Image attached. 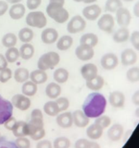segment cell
Wrapping results in <instances>:
<instances>
[{
	"label": "cell",
	"instance_id": "obj_35",
	"mask_svg": "<svg viewBox=\"0 0 139 148\" xmlns=\"http://www.w3.org/2000/svg\"><path fill=\"white\" fill-rule=\"evenodd\" d=\"M18 42V37L13 33H7L2 39V43L5 47H14Z\"/></svg>",
	"mask_w": 139,
	"mask_h": 148
},
{
	"label": "cell",
	"instance_id": "obj_6",
	"mask_svg": "<svg viewBox=\"0 0 139 148\" xmlns=\"http://www.w3.org/2000/svg\"><path fill=\"white\" fill-rule=\"evenodd\" d=\"M86 27V22L80 15H76L70 19L67 25V30L69 34H75L83 31Z\"/></svg>",
	"mask_w": 139,
	"mask_h": 148
},
{
	"label": "cell",
	"instance_id": "obj_37",
	"mask_svg": "<svg viewBox=\"0 0 139 148\" xmlns=\"http://www.w3.org/2000/svg\"><path fill=\"white\" fill-rule=\"evenodd\" d=\"M75 148H101L99 143L87 139H79L75 143Z\"/></svg>",
	"mask_w": 139,
	"mask_h": 148
},
{
	"label": "cell",
	"instance_id": "obj_57",
	"mask_svg": "<svg viewBox=\"0 0 139 148\" xmlns=\"http://www.w3.org/2000/svg\"><path fill=\"white\" fill-rule=\"evenodd\" d=\"M7 2V3H10V4H18L19 3V2H20L21 1H22V0H6Z\"/></svg>",
	"mask_w": 139,
	"mask_h": 148
},
{
	"label": "cell",
	"instance_id": "obj_60",
	"mask_svg": "<svg viewBox=\"0 0 139 148\" xmlns=\"http://www.w3.org/2000/svg\"><path fill=\"white\" fill-rule=\"evenodd\" d=\"M123 1H124V2H132V1H133V0H123Z\"/></svg>",
	"mask_w": 139,
	"mask_h": 148
},
{
	"label": "cell",
	"instance_id": "obj_11",
	"mask_svg": "<svg viewBox=\"0 0 139 148\" xmlns=\"http://www.w3.org/2000/svg\"><path fill=\"white\" fill-rule=\"evenodd\" d=\"M76 55L78 59L81 61H88L94 56L93 48L86 45H80L76 49Z\"/></svg>",
	"mask_w": 139,
	"mask_h": 148
},
{
	"label": "cell",
	"instance_id": "obj_2",
	"mask_svg": "<svg viewBox=\"0 0 139 148\" xmlns=\"http://www.w3.org/2000/svg\"><path fill=\"white\" fill-rule=\"evenodd\" d=\"M46 11L49 18L59 24L65 23L69 19V12L62 5L49 3Z\"/></svg>",
	"mask_w": 139,
	"mask_h": 148
},
{
	"label": "cell",
	"instance_id": "obj_20",
	"mask_svg": "<svg viewBox=\"0 0 139 148\" xmlns=\"http://www.w3.org/2000/svg\"><path fill=\"white\" fill-rule=\"evenodd\" d=\"M73 123L78 128H85L89 125V118L86 116L82 110H76L73 113Z\"/></svg>",
	"mask_w": 139,
	"mask_h": 148
},
{
	"label": "cell",
	"instance_id": "obj_22",
	"mask_svg": "<svg viewBox=\"0 0 139 148\" xmlns=\"http://www.w3.org/2000/svg\"><path fill=\"white\" fill-rule=\"evenodd\" d=\"M62 92V89L59 84L56 82H51L45 89V93L49 98L52 99H57L59 97Z\"/></svg>",
	"mask_w": 139,
	"mask_h": 148
},
{
	"label": "cell",
	"instance_id": "obj_45",
	"mask_svg": "<svg viewBox=\"0 0 139 148\" xmlns=\"http://www.w3.org/2000/svg\"><path fill=\"white\" fill-rule=\"evenodd\" d=\"M15 145L18 148H31V142L25 136L17 138L15 141Z\"/></svg>",
	"mask_w": 139,
	"mask_h": 148
},
{
	"label": "cell",
	"instance_id": "obj_33",
	"mask_svg": "<svg viewBox=\"0 0 139 148\" xmlns=\"http://www.w3.org/2000/svg\"><path fill=\"white\" fill-rule=\"evenodd\" d=\"M44 111L46 115L51 117H55L59 114V107L55 101H49L46 102L44 105Z\"/></svg>",
	"mask_w": 139,
	"mask_h": 148
},
{
	"label": "cell",
	"instance_id": "obj_52",
	"mask_svg": "<svg viewBox=\"0 0 139 148\" xmlns=\"http://www.w3.org/2000/svg\"><path fill=\"white\" fill-rule=\"evenodd\" d=\"M8 62L7 61L5 55L0 53V71L7 68Z\"/></svg>",
	"mask_w": 139,
	"mask_h": 148
},
{
	"label": "cell",
	"instance_id": "obj_46",
	"mask_svg": "<svg viewBox=\"0 0 139 148\" xmlns=\"http://www.w3.org/2000/svg\"><path fill=\"white\" fill-rule=\"evenodd\" d=\"M130 42H131L132 45L134 47L135 49L136 50H138L139 47V32L138 31H135L132 33L131 36H130Z\"/></svg>",
	"mask_w": 139,
	"mask_h": 148
},
{
	"label": "cell",
	"instance_id": "obj_53",
	"mask_svg": "<svg viewBox=\"0 0 139 148\" xmlns=\"http://www.w3.org/2000/svg\"><path fill=\"white\" fill-rule=\"evenodd\" d=\"M132 102L134 105H138L139 103V93L138 91H136L134 94L133 95V97H132Z\"/></svg>",
	"mask_w": 139,
	"mask_h": 148
},
{
	"label": "cell",
	"instance_id": "obj_44",
	"mask_svg": "<svg viewBox=\"0 0 139 148\" xmlns=\"http://www.w3.org/2000/svg\"><path fill=\"white\" fill-rule=\"evenodd\" d=\"M12 77V71L10 68H5L0 71V82L1 83H7L10 80Z\"/></svg>",
	"mask_w": 139,
	"mask_h": 148
},
{
	"label": "cell",
	"instance_id": "obj_42",
	"mask_svg": "<svg viewBox=\"0 0 139 148\" xmlns=\"http://www.w3.org/2000/svg\"><path fill=\"white\" fill-rule=\"evenodd\" d=\"M95 123L99 125L103 129H107L109 126L111 125L112 119L109 117L108 116H105V115H102L99 117L96 118L95 120Z\"/></svg>",
	"mask_w": 139,
	"mask_h": 148
},
{
	"label": "cell",
	"instance_id": "obj_26",
	"mask_svg": "<svg viewBox=\"0 0 139 148\" xmlns=\"http://www.w3.org/2000/svg\"><path fill=\"white\" fill-rule=\"evenodd\" d=\"M86 85L88 89L93 92H97L102 89L104 85V79L102 76H97L89 81H86Z\"/></svg>",
	"mask_w": 139,
	"mask_h": 148
},
{
	"label": "cell",
	"instance_id": "obj_36",
	"mask_svg": "<svg viewBox=\"0 0 139 148\" xmlns=\"http://www.w3.org/2000/svg\"><path fill=\"white\" fill-rule=\"evenodd\" d=\"M33 31L30 28H23L19 31L18 38L20 41L25 43H30L33 39Z\"/></svg>",
	"mask_w": 139,
	"mask_h": 148
},
{
	"label": "cell",
	"instance_id": "obj_3",
	"mask_svg": "<svg viewBox=\"0 0 139 148\" xmlns=\"http://www.w3.org/2000/svg\"><path fill=\"white\" fill-rule=\"evenodd\" d=\"M28 123V136H32L35 133L44 129V116L40 109L33 110L31 113V120Z\"/></svg>",
	"mask_w": 139,
	"mask_h": 148
},
{
	"label": "cell",
	"instance_id": "obj_30",
	"mask_svg": "<svg viewBox=\"0 0 139 148\" xmlns=\"http://www.w3.org/2000/svg\"><path fill=\"white\" fill-rule=\"evenodd\" d=\"M73 44V39L70 36L65 35L57 39V48L60 51H66L71 47Z\"/></svg>",
	"mask_w": 139,
	"mask_h": 148
},
{
	"label": "cell",
	"instance_id": "obj_5",
	"mask_svg": "<svg viewBox=\"0 0 139 148\" xmlns=\"http://www.w3.org/2000/svg\"><path fill=\"white\" fill-rule=\"evenodd\" d=\"M25 22L30 27L43 28L47 24V19L44 12L41 11H33L27 15Z\"/></svg>",
	"mask_w": 139,
	"mask_h": 148
},
{
	"label": "cell",
	"instance_id": "obj_15",
	"mask_svg": "<svg viewBox=\"0 0 139 148\" xmlns=\"http://www.w3.org/2000/svg\"><path fill=\"white\" fill-rule=\"evenodd\" d=\"M120 59H121V62L123 65L129 66V65H134L136 63L138 59V56L134 49L128 48L122 52Z\"/></svg>",
	"mask_w": 139,
	"mask_h": 148
},
{
	"label": "cell",
	"instance_id": "obj_50",
	"mask_svg": "<svg viewBox=\"0 0 139 148\" xmlns=\"http://www.w3.org/2000/svg\"><path fill=\"white\" fill-rule=\"evenodd\" d=\"M52 143L48 139L39 141L36 145V148H52Z\"/></svg>",
	"mask_w": 139,
	"mask_h": 148
},
{
	"label": "cell",
	"instance_id": "obj_24",
	"mask_svg": "<svg viewBox=\"0 0 139 148\" xmlns=\"http://www.w3.org/2000/svg\"><path fill=\"white\" fill-rule=\"evenodd\" d=\"M30 79H31V82L36 84V85L42 84L47 81L48 76L46 71L37 69L33 71L30 73Z\"/></svg>",
	"mask_w": 139,
	"mask_h": 148
},
{
	"label": "cell",
	"instance_id": "obj_40",
	"mask_svg": "<svg viewBox=\"0 0 139 148\" xmlns=\"http://www.w3.org/2000/svg\"><path fill=\"white\" fill-rule=\"evenodd\" d=\"M70 140L65 136H59L56 138L53 142L54 148H70Z\"/></svg>",
	"mask_w": 139,
	"mask_h": 148
},
{
	"label": "cell",
	"instance_id": "obj_29",
	"mask_svg": "<svg viewBox=\"0 0 139 148\" xmlns=\"http://www.w3.org/2000/svg\"><path fill=\"white\" fill-rule=\"evenodd\" d=\"M99 43V38L93 33L85 34L80 37V45H86L91 47H95Z\"/></svg>",
	"mask_w": 139,
	"mask_h": 148
},
{
	"label": "cell",
	"instance_id": "obj_12",
	"mask_svg": "<svg viewBox=\"0 0 139 148\" xmlns=\"http://www.w3.org/2000/svg\"><path fill=\"white\" fill-rule=\"evenodd\" d=\"M131 18V14L127 8L122 7L116 12L117 23L121 28H127L130 25Z\"/></svg>",
	"mask_w": 139,
	"mask_h": 148
},
{
	"label": "cell",
	"instance_id": "obj_31",
	"mask_svg": "<svg viewBox=\"0 0 139 148\" xmlns=\"http://www.w3.org/2000/svg\"><path fill=\"white\" fill-rule=\"evenodd\" d=\"M54 80L57 84H64L67 82L69 79V72L64 68H57L53 74Z\"/></svg>",
	"mask_w": 139,
	"mask_h": 148
},
{
	"label": "cell",
	"instance_id": "obj_28",
	"mask_svg": "<svg viewBox=\"0 0 139 148\" xmlns=\"http://www.w3.org/2000/svg\"><path fill=\"white\" fill-rule=\"evenodd\" d=\"M20 57L25 60L31 59L35 53V48L31 44L25 43L20 47L19 49Z\"/></svg>",
	"mask_w": 139,
	"mask_h": 148
},
{
	"label": "cell",
	"instance_id": "obj_61",
	"mask_svg": "<svg viewBox=\"0 0 139 148\" xmlns=\"http://www.w3.org/2000/svg\"><path fill=\"white\" fill-rule=\"evenodd\" d=\"M1 137H2V136H1V133H0V139H1Z\"/></svg>",
	"mask_w": 139,
	"mask_h": 148
},
{
	"label": "cell",
	"instance_id": "obj_9",
	"mask_svg": "<svg viewBox=\"0 0 139 148\" xmlns=\"http://www.w3.org/2000/svg\"><path fill=\"white\" fill-rule=\"evenodd\" d=\"M12 106L21 111H25L30 108L31 101L28 97L25 96L22 94H17L12 97L11 100Z\"/></svg>",
	"mask_w": 139,
	"mask_h": 148
},
{
	"label": "cell",
	"instance_id": "obj_19",
	"mask_svg": "<svg viewBox=\"0 0 139 148\" xmlns=\"http://www.w3.org/2000/svg\"><path fill=\"white\" fill-rule=\"evenodd\" d=\"M124 134V127L120 123H114L107 131V136L110 140L117 142Z\"/></svg>",
	"mask_w": 139,
	"mask_h": 148
},
{
	"label": "cell",
	"instance_id": "obj_32",
	"mask_svg": "<svg viewBox=\"0 0 139 148\" xmlns=\"http://www.w3.org/2000/svg\"><path fill=\"white\" fill-rule=\"evenodd\" d=\"M30 78V72L27 68H17L14 72V79L18 83H25Z\"/></svg>",
	"mask_w": 139,
	"mask_h": 148
},
{
	"label": "cell",
	"instance_id": "obj_8",
	"mask_svg": "<svg viewBox=\"0 0 139 148\" xmlns=\"http://www.w3.org/2000/svg\"><path fill=\"white\" fill-rule=\"evenodd\" d=\"M98 28L104 32L111 34L114 27V19L110 14H104L97 22Z\"/></svg>",
	"mask_w": 139,
	"mask_h": 148
},
{
	"label": "cell",
	"instance_id": "obj_55",
	"mask_svg": "<svg viewBox=\"0 0 139 148\" xmlns=\"http://www.w3.org/2000/svg\"><path fill=\"white\" fill-rule=\"evenodd\" d=\"M65 2V0H49V3L57 4V5H62V6H64Z\"/></svg>",
	"mask_w": 139,
	"mask_h": 148
},
{
	"label": "cell",
	"instance_id": "obj_41",
	"mask_svg": "<svg viewBox=\"0 0 139 148\" xmlns=\"http://www.w3.org/2000/svg\"><path fill=\"white\" fill-rule=\"evenodd\" d=\"M126 78L127 81L132 83L138 82L139 79V70L138 67H133L130 68L126 73Z\"/></svg>",
	"mask_w": 139,
	"mask_h": 148
},
{
	"label": "cell",
	"instance_id": "obj_48",
	"mask_svg": "<svg viewBox=\"0 0 139 148\" xmlns=\"http://www.w3.org/2000/svg\"><path fill=\"white\" fill-rule=\"evenodd\" d=\"M17 122H18V121L15 119V118H14L13 116H11L10 119H8L4 123L3 125L6 129H7V130L9 131H12L13 130L14 127L15 126V125H16Z\"/></svg>",
	"mask_w": 139,
	"mask_h": 148
},
{
	"label": "cell",
	"instance_id": "obj_16",
	"mask_svg": "<svg viewBox=\"0 0 139 148\" xmlns=\"http://www.w3.org/2000/svg\"><path fill=\"white\" fill-rule=\"evenodd\" d=\"M59 34L57 31L53 28H45L42 33L41 38L43 43L46 45H52L57 41Z\"/></svg>",
	"mask_w": 139,
	"mask_h": 148
},
{
	"label": "cell",
	"instance_id": "obj_13",
	"mask_svg": "<svg viewBox=\"0 0 139 148\" xmlns=\"http://www.w3.org/2000/svg\"><path fill=\"white\" fill-rule=\"evenodd\" d=\"M83 17L90 21H96L102 14V9L97 5H91L83 8L82 11Z\"/></svg>",
	"mask_w": 139,
	"mask_h": 148
},
{
	"label": "cell",
	"instance_id": "obj_56",
	"mask_svg": "<svg viewBox=\"0 0 139 148\" xmlns=\"http://www.w3.org/2000/svg\"><path fill=\"white\" fill-rule=\"evenodd\" d=\"M132 133H133V131L132 130H128L125 132V136H124V142H125L126 141H127V139L130 138V136H131Z\"/></svg>",
	"mask_w": 139,
	"mask_h": 148
},
{
	"label": "cell",
	"instance_id": "obj_54",
	"mask_svg": "<svg viewBox=\"0 0 139 148\" xmlns=\"http://www.w3.org/2000/svg\"><path fill=\"white\" fill-rule=\"evenodd\" d=\"M133 13H134L135 16L138 17L139 15V6H138V2H137L136 3V5L133 7Z\"/></svg>",
	"mask_w": 139,
	"mask_h": 148
},
{
	"label": "cell",
	"instance_id": "obj_4",
	"mask_svg": "<svg viewBox=\"0 0 139 148\" xmlns=\"http://www.w3.org/2000/svg\"><path fill=\"white\" fill-rule=\"evenodd\" d=\"M60 56L55 52H48L44 53L39 58L37 66L39 70L46 71L49 69H53L59 64Z\"/></svg>",
	"mask_w": 139,
	"mask_h": 148
},
{
	"label": "cell",
	"instance_id": "obj_51",
	"mask_svg": "<svg viewBox=\"0 0 139 148\" xmlns=\"http://www.w3.org/2000/svg\"><path fill=\"white\" fill-rule=\"evenodd\" d=\"M8 4L5 1H0V17L5 15L8 10Z\"/></svg>",
	"mask_w": 139,
	"mask_h": 148
},
{
	"label": "cell",
	"instance_id": "obj_38",
	"mask_svg": "<svg viewBox=\"0 0 139 148\" xmlns=\"http://www.w3.org/2000/svg\"><path fill=\"white\" fill-rule=\"evenodd\" d=\"M5 58L7 61L10 63H13L15 62L20 58V52L18 49L16 47H10L8 48L7 50L6 51L5 55Z\"/></svg>",
	"mask_w": 139,
	"mask_h": 148
},
{
	"label": "cell",
	"instance_id": "obj_10",
	"mask_svg": "<svg viewBox=\"0 0 139 148\" xmlns=\"http://www.w3.org/2000/svg\"><path fill=\"white\" fill-rule=\"evenodd\" d=\"M119 60L117 55L112 52L106 53L101 58V65L104 70L112 71L118 65Z\"/></svg>",
	"mask_w": 139,
	"mask_h": 148
},
{
	"label": "cell",
	"instance_id": "obj_18",
	"mask_svg": "<svg viewBox=\"0 0 139 148\" xmlns=\"http://www.w3.org/2000/svg\"><path fill=\"white\" fill-rule=\"evenodd\" d=\"M57 124L62 129L70 128L73 124V114L70 112H64L58 114L56 118Z\"/></svg>",
	"mask_w": 139,
	"mask_h": 148
},
{
	"label": "cell",
	"instance_id": "obj_39",
	"mask_svg": "<svg viewBox=\"0 0 139 148\" xmlns=\"http://www.w3.org/2000/svg\"><path fill=\"white\" fill-rule=\"evenodd\" d=\"M123 7L121 0H107L105 4V11L110 12H116L118 9Z\"/></svg>",
	"mask_w": 139,
	"mask_h": 148
},
{
	"label": "cell",
	"instance_id": "obj_17",
	"mask_svg": "<svg viewBox=\"0 0 139 148\" xmlns=\"http://www.w3.org/2000/svg\"><path fill=\"white\" fill-rule=\"evenodd\" d=\"M80 74L86 82L91 80L98 75L97 66L93 63L85 64L80 68Z\"/></svg>",
	"mask_w": 139,
	"mask_h": 148
},
{
	"label": "cell",
	"instance_id": "obj_43",
	"mask_svg": "<svg viewBox=\"0 0 139 148\" xmlns=\"http://www.w3.org/2000/svg\"><path fill=\"white\" fill-rule=\"evenodd\" d=\"M55 102L57 103L59 112H64V111L67 110L70 107L69 99L67 97H61L57 98Z\"/></svg>",
	"mask_w": 139,
	"mask_h": 148
},
{
	"label": "cell",
	"instance_id": "obj_58",
	"mask_svg": "<svg viewBox=\"0 0 139 148\" xmlns=\"http://www.w3.org/2000/svg\"><path fill=\"white\" fill-rule=\"evenodd\" d=\"M97 0H84L83 2L85 4H91V3H93V2H96Z\"/></svg>",
	"mask_w": 139,
	"mask_h": 148
},
{
	"label": "cell",
	"instance_id": "obj_7",
	"mask_svg": "<svg viewBox=\"0 0 139 148\" xmlns=\"http://www.w3.org/2000/svg\"><path fill=\"white\" fill-rule=\"evenodd\" d=\"M12 113L13 106L11 102L0 95V125L4 124L8 119L12 116Z\"/></svg>",
	"mask_w": 139,
	"mask_h": 148
},
{
	"label": "cell",
	"instance_id": "obj_47",
	"mask_svg": "<svg viewBox=\"0 0 139 148\" xmlns=\"http://www.w3.org/2000/svg\"><path fill=\"white\" fill-rule=\"evenodd\" d=\"M42 0H27V8L30 10H35L41 5Z\"/></svg>",
	"mask_w": 139,
	"mask_h": 148
},
{
	"label": "cell",
	"instance_id": "obj_34",
	"mask_svg": "<svg viewBox=\"0 0 139 148\" xmlns=\"http://www.w3.org/2000/svg\"><path fill=\"white\" fill-rule=\"evenodd\" d=\"M38 90V86L31 81H27L22 86V93L26 97H33L36 95Z\"/></svg>",
	"mask_w": 139,
	"mask_h": 148
},
{
	"label": "cell",
	"instance_id": "obj_27",
	"mask_svg": "<svg viewBox=\"0 0 139 148\" xmlns=\"http://www.w3.org/2000/svg\"><path fill=\"white\" fill-rule=\"evenodd\" d=\"M14 136L15 137H25L28 136V123L23 121H19L17 122L16 125L12 130Z\"/></svg>",
	"mask_w": 139,
	"mask_h": 148
},
{
	"label": "cell",
	"instance_id": "obj_21",
	"mask_svg": "<svg viewBox=\"0 0 139 148\" xmlns=\"http://www.w3.org/2000/svg\"><path fill=\"white\" fill-rule=\"evenodd\" d=\"M25 13V8L22 4H14L9 10V15L12 20L18 21L24 17Z\"/></svg>",
	"mask_w": 139,
	"mask_h": 148
},
{
	"label": "cell",
	"instance_id": "obj_14",
	"mask_svg": "<svg viewBox=\"0 0 139 148\" xmlns=\"http://www.w3.org/2000/svg\"><path fill=\"white\" fill-rule=\"evenodd\" d=\"M125 97L120 91L112 92L109 95V103L115 108H122L125 106Z\"/></svg>",
	"mask_w": 139,
	"mask_h": 148
},
{
	"label": "cell",
	"instance_id": "obj_25",
	"mask_svg": "<svg viewBox=\"0 0 139 148\" xmlns=\"http://www.w3.org/2000/svg\"><path fill=\"white\" fill-rule=\"evenodd\" d=\"M130 38V31L127 28H120L115 31L112 36V39L115 43L120 44L127 42Z\"/></svg>",
	"mask_w": 139,
	"mask_h": 148
},
{
	"label": "cell",
	"instance_id": "obj_23",
	"mask_svg": "<svg viewBox=\"0 0 139 148\" xmlns=\"http://www.w3.org/2000/svg\"><path fill=\"white\" fill-rule=\"evenodd\" d=\"M104 129L96 123H92L86 129V135L89 139L96 140L102 137Z\"/></svg>",
	"mask_w": 139,
	"mask_h": 148
},
{
	"label": "cell",
	"instance_id": "obj_1",
	"mask_svg": "<svg viewBox=\"0 0 139 148\" xmlns=\"http://www.w3.org/2000/svg\"><path fill=\"white\" fill-rule=\"evenodd\" d=\"M105 97L99 92L89 94L82 106V110L89 119H96L104 114L107 108Z\"/></svg>",
	"mask_w": 139,
	"mask_h": 148
},
{
	"label": "cell",
	"instance_id": "obj_49",
	"mask_svg": "<svg viewBox=\"0 0 139 148\" xmlns=\"http://www.w3.org/2000/svg\"><path fill=\"white\" fill-rule=\"evenodd\" d=\"M0 148H18L15 143H12V142L6 140L5 138L0 139Z\"/></svg>",
	"mask_w": 139,
	"mask_h": 148
},
{
	"label": "cell",
	"instance_id": "obj_59",
	"mask_svg": "<svg viewBox=\"0 0 139 148\" xmlns=\"http://www.w3.org/2000/svg\"><path fill=\"white\" fill-rule=\"evenodd\" d=\"M73 1H75V2H83V1H84V0H73Z\"/></svg>",
	"mask_w": 139,
	"mask_h": 148
}]
</instances>
